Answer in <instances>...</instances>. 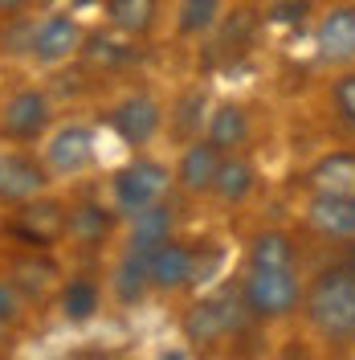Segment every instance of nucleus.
I'll return each mask as SVG.
<instances>
[{"label": "nucleus", "mask_w": 355, "mask_h": 360, "mask_svg": "<svg viewBox=\"0 0 355 360\" xmlns=\"http://www.w3.org/2000/svg\"><path fill=\"white\" fill-rule=\"evenodd\" d=\"M302 307L327 344H355V274L347 266L323 270L307 287Z\"/></svg>", "instance_id": "nucleus-1"}, {"label": "nucleus", "mask_w": 355, "mask_h": 360, "mask_svg": "<svg viewBox=\"0 0 355 360\" xmlns=\"http://www.w3.org/2000/svg\"><path fill=\"white\" fill-rule=\"evenodd\" d=\"M237 291H241V303L249 319H286L302 307V278H298V270H266V266H249L245 270V278L237 283Z\"/></svg>", "instance_id": "nucleus-2"}, {"label": "nucleus", "mask_w": 355, "mask_h": 360, "mask_svg": "<svg viewBox=\"0 0 355 360\" xmlns=\"http://www.w3.org/2000/svg\"><path fill=\"white\" fill-rule=\"evenodd\" d=\"M245 323H249V311H245V303H241V291H237V287H233V291L225 287V291L204 295V299H196V303L188 307L184 332H188V340L200 344V348H217L225 340L241 336Z\"/></svg>", "instance_id": "nucleus-3"}, {"label": "nucleus", "mask_w": 355, "mask_h": 360, "mask_svg": "<svg viewBox=\"0 0 355 360\" xmlns=\"http://www.w3.org/2000/svg\"><path fill=\"white\" fill-rule=\"evenodd\" d=\"M168 188H172V168L168 164H159L152 156H135L131 164H123L111 176V205L114 213L135 217L139 209L163 201Z\"/></svg>", "instance_id": "nucleus-4"}, {"label": "nucleus", "mask_w": 355, "mask_h": 360, "mask_svg": "<svg viewBox=\"0 0 355 360\" xmlns=\"http://www.w3.org/2000/svg\"><path fill=\"white\" fill-rule=\"evenodd\" d=\"M53 123V103L41 86H21L13 90L0 107V131L13 143H37Z\"/></svg>", "instance_id": "nucleus-5"}, {"label": "nucleus", "mask_w": 355, "mask_h": 360, "mask_svg": "<svg viewBox=\"0 0 355 360\" xmlns=\"http://www.w3.org/2000/svg\"><path fill=\"white\" fill-rule=\"evenodd\" d=\"M204 258H200V246H188V242H163L159 250L147 254V278H152V291L176 295L192 283H204Z\"/></svg>", "instance_id": "nucleus-6"}, {"label": "nucleus", "mask_w": 355, "mask_h": 360, "mask_svg": "<svg viewBox=\"0 0 355 360\" xmlns=\"http://www.w3.org/2000/svg\"><path fill=\"white\" fill-rule=\"evenodd\" d=\"M82 41H86V29L78 25V17L69 13H49L33 25V37H29V58L37 66H66L82 53Z\"/></svg>", "instance_id": "nucleus-7"}, {"label": "nucleus", "mask_w": 355, "mask_h": 360, "mask_svg": "<svg viewBox=\"0 0 355 360\" xmlns=\"http://www.w3.org/2000/svg\"><path fill=\"white\" fill-rule=\"evenodd\" d=\"M66 221H69V205L58 201V197H49V193H41V197H33V201L17 205V213H13V233H17L29 250H49L66 238Z\"/></svg>", "instance_id": "nucleus-8"}, {"label": "nucleus", "mask_w": 355, "mask_h": 360, "mask_svg": "<svg viewBox=\"0 0 355 360\" xmlns=\"http://www.w3.org/2000/svg\"><path fill=\"white\" fill-rule=\"evenodd\" d=\"M111 131L127 143V148H147L159 131H163V107H159L156 94H143V90H135L127 98H119L111 107Z\"/></svg>", "instance_id": "nucleus-9"}, {"label": "nucleus", "mask_w": 355, "mask_h": 360, "mask_svg": "<svg viewBox=\"0 0 355 360\" xmlns=\"http://www.w3.org/2000/svg\"><path fill=\"white\" fill-rule=\"evenodd\" d=\"M94 160H98V139L86 123H66L49 135V148H45L49 176H82Z\"/></svg>", "instance_id": "nucleus-10"}, {"label": "nucleus", "mask_w": 355, "mask_h": 360, "mask_svg": "<svg viewBox=\"0 0 355 360\" xmlns=\"http://www.w3.org/2000/svg\"><path fill=\"white\" fill-rule=\"evenodd\" d=\"M314 58L323 66H351L355 62V4H335L314 25Z\"/></svg>", "instance_id": "nucleus-11"}, {"label": "nucleus", "mask_w": 355, "mask_h": 360, "mask_svg": "<svg viewBox=\"0 0 355 360\" xmlns=\"http://www.w3.org/2000/svg\"><path fill=\"white\" fill-rule=\"evenodd\" d=\"M49 188L45 160H33L29 152H0V205H25Z\"/></svg>", "instance_id": "nucleus-12"}, {"label": "nucleus", "mask_w": 355, "mask_h": 360, "mask_svg": "<svg viewBox=\"0 0 355 360\" xmlns=\"http://www.w3.org/2000/svg\"><path fill=\"white\" fill-rule=\"evenodd\" d=\"M221 160H225V152H217V148L200 135L192 143H184L176 168H172V184H180L188 197H204V193H213V180H217Z\"/></svg>", "instance_id": "nucleus-13"}, {"label": "nucleus", "mask_w": 355, "mask_h": 360, "mask_svg": "<svg viewBox=\"0 0 355 360\" xmlns=\"http://www.w3.org/2000/svg\"><path fill=\"white\" fill-rule=\"evenodd\" d=\"M176 238V209L168 205V197L156 205H147V209H139L135 217H127V250L131 254H152L159 250L163 242H172Z\"/></svg>", "instance_id": "nucleus-14"}, {"label": "nucleus", "mask_w": 355, "mask_h": 360, "mask_svg": "<svg viewBox=\"0 0 355 360\" xmlns=\"http://www.w3.org/2000/svg\"><path fill=\"white\" fill-rule=\"evenodd\" d=\"M114 205L102 201H78L69 205V221H66V238L82 250H102L114 233Z\"/></svg>", "instance_id": "nucleus-15"}, {"label": "nucleus", "mask_w": 355, "mask_h": 360, "mask_svg": "<svg viewBox=\"0 0 355 360\" xmlns=\"http://www.w3.org/2000/svg\"><path fill=\"white\" fill-rule=\"evenodd\" d=\"M78 58L98 74H119L139 62V49H135V37L119 33V29H102V33H86Z\"/></svg>", "instance_id": "nucleus-16"}, {"label": "nucleus", "mask_w": 355, "mask_h": 360, "mask_svg": "<svg viewBox=\"0 0 355 360\" xmlns=\"http://www.w3.org/2000/svg\"><path fill=\"white\" fill-rule=\"evenodd\" d=\"M307 188L323 197H355V148L319 156L307 168Z\"/></svg>", "instance_id": "nucleus-17"}, {"label": "nucleus", "mask_w": 355, "mask_h": 360, "mask_svg": "<svg viewBox=\"0 0 355 360\" xmlns=\"http://www.w3.org/2000/svg\"><path fill=\"white\" fill-rule=\"evenodd\" d=\"M249 135H253V123H249V111H245L241 103H221L204 119V139L217 152H225V156L241 152L245 143H249Z\"/></svg>", "instance_id": "nucleus-18"}, {"label": "nucleus", "mask_w": 355, "mask_h": 360, "mask_svg": "<svg viewBox=\"0 0 355 360\" xmlns=\"http://www.w3.org/2000/svg\"><path fill=\"white\" fill-rule=\"evenodd\" d=\"M307 225H311L314 233L331 238V242L355 238L351 197H323V193H311V201H307Z\"/></svg>", "instance_id": "nucleus-19"}, {"label": "nucleus", "mask_w": 355, "mask_h": 360, "mask_svg": "<svg viewBox=\"0 0 355 360\" xmlns=\"http://www.w3.org/2000/svg\"><path fill=\"white\" fill-rule=\"evenodd\" d=\"M257 188V168L241 156V152H229L217 168V180H213V197L221 205H241L253 197Z\"/></svg>", "instance_id": "nucleus-20"}, {"label": "nucleus", "mask_w": 355, "mask_h": 360, "mask_svg": "<svg viewBox=\"0 0 355 360\" xmlns=\"http://www.w3.org/2000/svg\"><path fill=\"white\" fill-rule=\"evenodd\" d=\"M249 266H266V270H294L298 266V246L286 229H262L249 238V250H245Z\"/></svg>", "instance_id": "nucleus-21"}, {"label": "nucleus", "mask_w": 355, "mask_h": 360, "mask_svg": "<svg viewBox=\"0 0 355 360\" xmlns=\"http://www.w3.org/2000/svg\"><path fill=\"white\" fill-rule=\"evenodd\" d=\"M107 25L127 37H147L159 21V0H102Z\"/></svg>", "instance_id": "nucleus-22"}, {"label": "nucleus", "mask_w": 355, "mask_h": 360, "mask_svg": "<svg viewBox=\"0 0 355 360\" xmlns=\"http://www.w3.org/2000/svg\"><path fill=\"white\" fill-rule=\"evenodd\" d=\"M257 25L262 17L253 13V4H245V8H229L221 21H217V49H221V58H237L245 53L249 45H253V33H257Z\"/></svg>", "instance_id": "nucleus-23"}, {"label": "nucleus", "mask_w": 355, "mask_h": 360, "mask_svg": "<svg viewBox=\"0 0 355 360\" xmlns=\"http://www.w3.org/2000/svg\"><path fill=\"white\" fill-rule=\"evenodd\" d=\"M111 283H114V299H119L123 307L143 303V299H147V291H152V278H147V258L127 250V254L114 262Z\"/></svg>", "instance_id": "nucleus-24"}, {"label": "nucleus", "mask_w": 355, "mask_h": 360, "mask_svg": "<svg viewBox=\"0 0 355 360\" xmlns=\"http://www.w3.org/2000/svg\"><path fill=\"white\" fill-rule=\"evenodd\" d=\"M58 307H62V315L69 323H86L102 307V291H98V283L90 274H78V278H69L66 287L58 291Z\"/></svg>", "instance_id": "nucleus-25"}, {"label": "nucleus", "mask_w": 355, "mask_h": 360, "mask_svg": "<svg viewBox=\"0 0 355 360\" xmlns=\"http://www.w3.org/2000/svg\"><path fill=\"white\" fill-rule=\"evenodd\" d=\"M225 17V0H180L176 8V37H208L217 21Z\"/></svg>", "instance_id": "nucleus-26"}, {"label": "nucleus", "mask_w": 355, "mask_h": 360, "mask_svg": "<svg viewBox=\"0 0 355 360\" xmlns=\"http://www.w3.org/2000/svg\"><path fill=\"white\" fill-rule=\"evenodd\" d=\"M17 287H21L29 299H41L49 287H53V278H58V266L45 258L41 250H33V254H25V258H17L13 262V274H8Z\"/></svg>", "instance_id": "nucleus-27"}, {"label": "nucleus", "mask_w": 355, "mask_h": 360, "mask_svg": "<svg viewBox=\"0 0 355 360\" xmlns=\"http://www.w3.org/2000/svg\"><path fill=\"white\" fill-rule=\"evenodd\" d=\"M204 107H208V98H204V90H184V98L176 103V119H172V135L176 139H184V143H192V139H200V131H204Z\"/></svg>", "instance_id": "nucleus-28"}, {"label": "nucleus", "mask_w": 355, "mask_h": 360, "mask_svg": "<svg viewBox=\"0 0 355 360\" xmlns=\"http://www.w3.org/2000/svg\"><path fill=\"white\" fill-rule=\"evenodd\" d=\"M311 13H314V0H269L266 25H274V29H298V25H307Z\"/></svg>", "instance_id": "nucleus-29"}, {"label": "nucleus", "mask_w": 355, "mask_h": 360, "mask_svg": "<svg viewBox=\"0 0 355 360\" xmlns=\"http://www.w3.org/2000/svg\"><path fill=\"white\" fill-rule=\"evenodd\" d=\"M331 107L347 127H355V70L351 66L331 82Z\"/></svg>", "instance_id": "nucleus-30"}, {"label": "nucleus", "mask_w": 355, "mask_h": 360, "mask_svg": "<svg viewBox=\"0 0 355 360\" xmlns=\"http://www.w3.org/2000/svg\"><path fill=\"white\" fill-rule=\"evenodd\" d=\"M25 311H29V295L13 283V278H0V323H21Z\"/></svg>", "instance_id": "nucleus-31"}, {"label": "nucleus", "mask_w": 355, "mask_h": 360, "mask_svg": "<svg viewBox=\"0 0 355 360\" xmlns=\"http://www.w3.org/2000/svg\"><path fill=\"white\" fill-rule=\"evenodd\" d=\"M29 4H33V0H0V21H17V17H25Z\"/></svg>", "instance_id": "nucleus-32"}, {"label": "nucleus", "mask_w": 355, "mask_h": 360, "mask_svg": "<svg viewBox=\"0 0 355 360\" xmlns=\"http://www.w3.org/2000/svg\"><path fill=\"white\" fill-rule=\"evenodd\" d=\"M343 266L355 274V238H347V242H343Z\"/></svg>", "instance_id": "nucleus-33"}, {"label": "nucleus", "mask_w": 355, "mask_h": 360, "mask_svg": "<svg viewBox=\"0 0 355 360\" xmlns=\"http://www.w3.org/2000/svg\"><path fill=\"white\" fill-rule=\"evenodd\" d=\"M4 344H8V323H0V352H4Z\"/></svg>", "instance_id": "nucleus-34"}, {"label": "nucleus", "mask_w": 355, "mask_h": 360, "mask_svg": "<svg viewBox=\"0 0 355 360\" xmlns=\"http://www.w3.org/2000/svg\"><path fill=\"white\" fill-rule=\"evenodd\" d=\"M74 4H102V0H74Z\"/></svg>", "instance_id": "nucleus-35"}, {"label": "nucleus", "mask_w": 355, "mask_h": 360, "mask_svg": "<svg viewBox=\"0 0 355 360\" xmlns=\"http://www.w3.org/2000/svg\"><path fill=\"white\" fill-rule=\"evenodd\" d=\"M245 4H269V0H245Z\"/></svg>", "instance_id": "nucleus-36"}, {"label": "nucleus", "mask_w": 355, "mask_h": 360, "mask_svg": "<svg viewBox=\"0 0 355 360\" xmlns=\"http://www.w3.org/2000/svg\"><path fill=\"white\" fill-rule=\"evenodd\" d=\"M351 217H355V197H351Z\"/></svg>", "instance_id": "nucleus-37"}, {"label": "nucleus", "mask_w": 355, "mask_h": 360, "mask_svg": "<svg viewBox=\"0 0 355 360\" xmlns=\"http://www.w3.org/2000/svg\"><path fill=\"white\" fill-rule=\"evenodd\" d=\"M0 33H4V21H0Z\"/></svg>", "instance_id": "nucleus-38"}]
</instances>
